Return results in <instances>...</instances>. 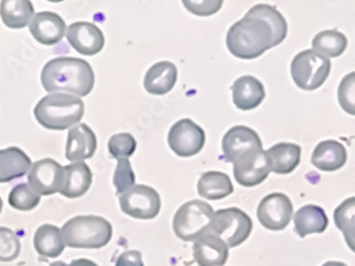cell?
<instances>
[{"label":"cell","mask_w":355,"mask_h":266,"mask_svg":"<svg viewBox=\"0 0 355 266\" xmlns=\"http://www.w3.org/2000/svg\"><path fill=\"white\" fill-rule=\"evenodd\" d=\"M288 25L275 7L257 5L236 21L226 35V46L234 57L253 60L286 39Z\"/></svg>","instance_id":"cell-1"},{"label":"cell","mask_w":355,"mask_h":266,"mask_svg":"<svg viewBox=\"0 0 355 266\" xmlns=\"http://www.w3.org/2000/svg\"><path fill=\"white\" fill-rule=\"evenodd\" d=\"M41 82L44 90L77 97L88 96L95 85L90 63L73 57H55L42 69Z\"/></svg>","instance_id":"cell-2"},{"label":"cell","mask_w":355,"mask_h":266,"mask_svg":"<svg viewBox=\"0 0 355 266\" xmlns=\"http://www.w3.org/2000/svg\"><path fill=\"white\" fill-rule=\"evenodd\" d=\"M37 123L49 130H67L80 122L85 103L74 95L53 93L37 103L35 110Z\"/></svg>","instance_id":"cell-3"},{"label":"cell","mask_w":355,"mask_h":266,"mask_svg":"<svg viewBox=\"0 0 355 266\" xmlns=\"http://www.w3.org/2000/svg\"><path fill=\"white\" fill-rule=\"evenodd\" d=\"M112 225L106 218L79 215L67 220L61 229L63 242L69 248L99 249L112 239Z\"/></svg>","instance_id":"cell-4"},{"label":"cell","mask_w":355,"mask_h":266,"mask_svg":"<svg viewBox=\"0 0 355 266\" xmlns=\"http://www.w3.org/2000/svg\"><path fill=\"white\" fill-rule=\"evenodd\" d=\"M214 214V208L207 202L190 200L180 206L174 215V233L184 242H196L209 230Z\"/></svg>","instance_id":"cell-5"},{"label":"cell","mask_w":355,"mask_h":266,"mask_svg":"<svg viewBox=\"0 0 355 266\" xmlns=\"http://www.w3.org/2000/svg\"><path fill=\"white\" fill-rule=\"evenodd\" d=\"M332 62L313 49L301 51L293 57L291 73L293 82L301 90L315 91L330 76Z\"/></svg>","instance_id":"cell-6"},{"label":"cell","mask_w":355,"mask_h":266,"mask_svg":"<svg viewBox=\"0 0 355 266\" xmlns=\"http://www.w3.org/2000/svg\"><path fill=\"white\" fill-rule=\"evenodd\" d=\"M209 230L223 240L227 247L235 248L249 239L253 222L245 211L233 206L216 211Z\"/></svg>","instance_id":"cell-7"},{"label":"cell","mask_w":355,"mask_h":266,"mask_svg":"<svg viewBox=\"0 0 355 266\" xmlns=\"http://www.w3.org/2000/svg\"><path fill=\"white\" fill-rule=\"evenodd\" d=\"M123 213L137 220H153L162 209V198L152 186L137 184L120 195Z\"/></svg>","instance_id":"cell-8"},{"label":"cell","mask_w":355,"mask_h":266,"mask_svg":"<svg viewBox=\"0 0 355 266\" xmlns=\"http://www.w3.org/2000/svg\"><path fill=\"white\" fill-rule=\"evenodd\" d=\"M205 142V131L190 118L178 121L168 131V146L182 158H189L201 152Z\"/></svg>","instance_id":"cell-9"},{"label":"cell","mask_w":355,"mask_h":266,"mask_svg":"<svg viewBox=\"0 0 355 266\" xmlns=\"http://www.w3.org/2000/svg\"><path fill=\"white\" fill-rule=\"evenodd\" d=\"M234 177L245 188H253L263 184L269 176L270 166L263 148L249 150L234 161Z\"/></svg>","instance_id":"cell-10"},{"label":"cell","mask_w":355,"mask_h":266,"mask_svg":"<svg viewBox=\"0 0 355 266\" xmlns=\"http://www.w3.org/2000/svg\"><path fill=\"white\" fill-rule=\"evenodd\" d=\"M293 206L291 198L283 193H271L259 202L257 218L270 231H282L291 223Z\"/></svg>","instance_id":"cell-11"},{"label":"cell","mask_w":355,"mask_h":266,"mask_svg":"<svg viewBox=\"0 0 355 266\" xmlns=\"http://www.w3.org/2000/svg\"><path fill=\"white\" fill-rule=\"evenodd\" d=\"M63 166L53 160L46 158L33 164L28 172L29 186L40 196H49L59 193L63 184Z\"/></svg>","instance_id":"cell-12"},{"label":"cell","mask_w":355,"mask_h":266,"mask_svg":"<svg viewBox=\"0 0 355 266\" xmlns=\"http://www.w3.org/2000/svg\"><path fill=\"white\" fill-rule=\"evenodd\" d=\"M67 42L71 46L83 55H97L105 46V37L103 31L94 24L78 21L67 27Z\"/></svg>","instance_id":"cell-13"},{"label":"cell","mask_w":355,"mask_h":266,"mask_svg":"<svg viewBox=\"0 0 355 266\" xmlns=\"http://www.w3.org/2000/svg\"><path fill=\"white\" fill-rule=\"evenodd\" d=\"M257 148H263L259 133L247 126L232 127L222 140L223 158L229 163H234L240 154Z\"/></svg>","instance_id":"cell-14"},{"label":"cell","mask_w":355,"mask_h":266,"mask_svg":"<svg viewBox=\"0 0 355 266\" xmlns=\"http://www.w3.org/2000/svg\"><path fill=\"white\" fill-rule=\"evenodd\" d=\"M193 243L194 261L198 266L225 265L229 259L230 248L214 232L208 230Z\"/></svg>","instance_id":"cell-15"},{"label":"cell","mask_w":355,"mask_h":266,"mask_svg":"<svg viewBox=\"0 0 355 266\" xmlns=\"http://www.w3.org/2000/svg\"><path fill=\"white\" fill-rule=\"evenodd\" d=\"M64 21L62 17L53 12L44 11L33 15L29 30L33 39L42 45H55L62 41L65 35Z\"/></svg>","instance_id":"cell-16"},{"label":"cell","mask_w":355,"mask_h":266,"mask_svg":"<svg viewBox=\"0 0 355 266\" xmlns=\"http://www.w3.org/2000/svg\"><path fill=\"white\" fill-rule=\"evenodd\" d=\"M97 150V139L94 131L87 124H77L67 133L65 157L67 160L83 162L92 158Z\"/></svg>","instance_id":"cell-17"},{"label":"cell","mask_w":355,"mask_h":266,"mask_svg":"<svg viewBox=\"0 0 355 266\" xmlns=\"http://www.w3.org/2000/svg\"><path fill=\"white\" fill-rule=\"evenodd\" d=\"M178 71L174 63L162 61L155 63L146 71L144 77V89L152 95L168 94L173 90L178 81Z\"/></svg>","instance_id":"cell-18"},{"label":"cell","mask_w":355,"mask_h":266,"mask_svg":"<svg viewBox=\"0 0 355 266\" xmlns=\"http://www.w3.org/2000/svg\"><path fill=\"white\" fill-rule=\"evenodd\" d=\"M234 105L241 111H250L261 106L266 98L263 83L253 76L238 78L232 87Z\"/></svg>","instance_id":"cell-19"},{"label":"cell","mask_w":355,"mask_h":266,"mask_svg":"<svg viewBox=\"0 0 355 266\" xmlns=\"http://www.w3.org/2000/svg\"><path fill=\"white\" fill-rule=\"evenodd\" d=\"M63 184L59 193L67 198H79L88 192L92 184V172L85 162L63 166Z\"/></svg>","instance_id":"cell-20"},{"label":"cell","mask_w":355,"mask_h":266,"mask_svg":"<svg viewBox=\"0 0 355 266\" xmlns=\"http://www.w3.org/2000/svg\"><path fill=\"white\" fill-rule=\"evenodd\" d=\"M348 154L342 143L325 140L315 147L311 164L322 172H336L346 164Z\"/></svg>","instance_id":"cell-21"},{"label":"cell","mask_w":355,"mask_h":266,"mask_svg":"<svg viewBox=\"0 0 355 266\" xmlns=\"http://www.w3.org/2000/svg\"><path fill=\"white\" fill-rule=\"evenodd\" d=\"M302 148L293 143H277L266 152L270 170L279 175L293 172L301 162Z\"/></svg>","instance_id":"cell-22"},{"label":"cell","mask_w":355,"mask_h":266,"mask_svg":"<svg viewBox=\"0 0 355 266\" xmlns=\"http://www.w3.org/2000/svg\"><path fill=\"white\" fill-rule=\"evenodd\" d=\"M295 231L301 239L313 233H323L329 226L324 210L316 204H306L295 214Z\"/></svg>","instance_id":"cell-23"},{"label":"cell","mask_w":355,"mask_h":266,"mask_svg":"<svg viewBox=\"0 0 355 266\" xmlns=\"http://www.w3.org/2000/svg\"><path fill=\"white\" fill-rule=\"evenodd\" d=\"M31 160L19 147L0 150V184L25 176L29 172Z\"/></svg>","instance_id":"cell-24"},{"label":"cell","mask_w":355,"mask_h":266,"mask_svg":"<svg viewBox=\"0 0 355 266\" xmlns=\"http://www.w3.org/2000/svg\"><path fill=\"white\" fill-rule=\"evenodd\" d=\"M198 195L207 200H220L234 193L229 175L218 170L204 172L198 182Z\"/></svg>","instance_id":"cell-25"},{"label":"cell","mask_w":355,"mask_h":266,"mask_svg":"<svg viewBox=\"0 0 355 266\" xmlns=\"http://www.w3.org/2000/svg\"><path fill=\"white\" fill-rule=\"evenodd\" d=\"M33 245L40 256L46 258L59 257L65 247L61 230L51 224H45L37 228L33 238Z\"/></svg>","instance_id":"cell-26"},{"label":"cell","mask_w":355,"mask_h":266,"mask_svg":"<svg viewBox=\"0 0 355 266\" xmlns=\"http://www.w3.org/2000/svg\"><path fill=\"white\" fill-rule=\"evenodd\" d=\"M35 15V8L28 0H3L0 3V17L11 29H21Z\"/></svg>","instance_id":"cell-27"},{"label":"cell","mask_w":355,"mask_h":266,"mask_svg":"<svg viewBox=\"0 0 355 266\" xmlns=\"http://www.w3.org/2000/svg\"><path fill=\"white\" fill-rule=\"evenodd\" d=\"M348 46V39L337 29L324 30L315 35L311 47L313 51L325 57H337L342 55Z\"/></svg>","instance_id":"cell-28"},{"label":"cell","mask_w":355,"mask_h":266,"mask_svg":"<svg viewBox=\"0 0 355 266\" xmlns=\"http://www.w3.org/2000/svg\"><path fill=\"white\" fill-rule=\"evenodd\" d=\"M354 210L355 198L350 197L339 204L334 211L336 227L344 233L350 249L354 251Z\"/></svg>","instance_id":"cell-29"},{"label":"cell","mask_w":355,"mask_h":266,"mask_svg":"<svg viewBox=\"0 0 355 266\" xmlns=\"http://www.w3.org/2000/svg\"><path fill=\"white\" fill-rule=\"evenodd\" d=\"M10 206L19 211H31L39 206L41 196L27 184H17L12 188L8 198Z\"/></svg>","instance_id":"cell-30"},{"label":"cell","mask_w":355,"mask_h":266,"mask_svg":"<svg viewBox=\"0 0 355 266\" xmlns=\"http://www.w3.org/2000/svg\"><path fill=\"white\" fill-rule=\"evenodd\" d=\"M137 141L130 133H118L109 139L108 150L114 159H127L136 152Z\"/></svg>","instance_id":"cell-31"},{"label":"cell","mask_w":355,"mask_h":266,"mask_svg":"<svg viewBox=\"0 0 355 266\" xmlns=\"http://www.w3.org/2000/svg\"><path fill=\"white\" fill-rule=\"evenodd\" d=\"M21 254V241L13 230L0 227V261L11 262Z\"/></svg>","instance_id":"cell-32"},{"label":"cell","mask_w":355,"mask_h":266,"mask_svg":"<svg viewBox=\"0 0 355 266\" xmlns=\"http://www.w3.org/2000/svg\"><path fill=\"white\" fill-rule=\"evenodd\" d=\"M136 175L132 170V164L128 159H119L116 172L113 175V184L116 186L118 195L124 193L135 186Z\"/></svg>","instance_id":"cell-33"},{"label":"cell","mask_w":355,"mask_h":266,"mask_svg":"<svg viewBox=\"0 0 355 266\" xmlns=\"http://www.w3.org/2000/svg\"><path fill=\"white\" fill-rule=\"evenodd\" d=\"M354 71L348 73L338 87V101L343 110L349 114H355L354 108Z\"/></svg>","instance_id":"cell-34"},{"label":"cell","mask_w":355,"mask_h":266,"mask_svg":"<svg viewBox=\"0 0 355 266\" xmlns=\"http://www.w3.org/2000/svg\"><path fill=\"white\" fill-rule=\"evenodd\" d=\"M184 6L188 11L191 12L198 17H210L212 14L217 13L223 1H184Z\"/></svg>","instance_id":"cell-35"},{"label":"cell","mask_w":355,"mask_h":266,"mask_svg":"<svg viewBox=\"0 0 355 266\" xmlns=\"http://www.w3.org/2000/svg\"><path fill=\"white\" fill-rule=\"evenodd\" d=\"M116 266H144L142 254L139 250H126L116 260Z\"/></svg>","instance_id":"cell-36"},{"label":"cell","mask_w":355,"mask_h":266,"mask_svg":"<svg viewBox=\"0 0 355 266\" xmlns=\"http://www.w3.org/2000/svg\"><path fill=\"white\" fill-rule=\"evenodd\" d=\"M69 266H98L95 262L89 259H76L73 260L72 263Z\"/></svg>","instance_id":"cell-37"},{"label":"cell","mask_w":355,"mask_h":266,"mask_svg":"<svg viewBox=\"0 0 355 266\" xmlns=\"http://www.w3.org/2000/svg\"><path fill=\"white\" fill-rule=\"evenodd\" d=\"M322 266H348L346 263H343V262L338 261H329L325 262Z\"/></svg>","instance_id":"cell-38"},{"label":"cell","mask_w":355,"mask_h":266,"mask_svg":"<svg viewBox=\"0 0 355 266\" xmlns=\"http://www.w3.org/2000/svg\"><path fill=\"white\" fill-rule=\"evenodd\" d=\"M49 266H69L67 263H64V262L62 261H57L53 262V263H51Z\"/></svg>","instance_id":"cell-39"},{"label":"cell","mask_w":355,"mask_h":266,"mask_svg":"<svg viewBox=\"0 0 355 266\" xmlns=\"http://www.w3.org/2000/svg\"><path fill=\"white\" fill-rule=\"evenodd\" d=\"M3 200H1V197H0V213H1V211H3Z\"/></svg>","instance_id":"cell-40"}]
</instances>
